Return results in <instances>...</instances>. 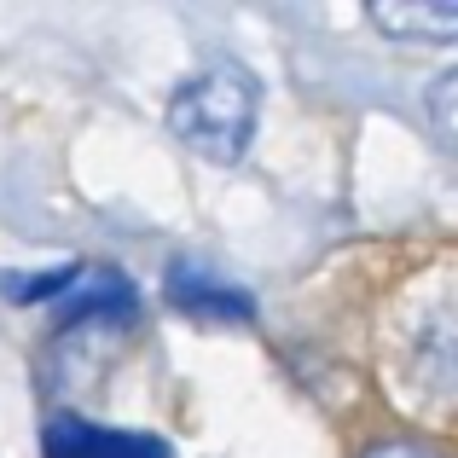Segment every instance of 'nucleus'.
Instances as JSON below:
<instances>
[{"mask_svg": "<svg viewBox=\"0 0 458 458\" xmlns=\"http://www.w3.org/2000/svg\"><path fill=\"white\" fill-rule=\"evenodd\" d=\"M168 302L180 313H191V319H250L256 302H250L238 284L215 279V273H198V267H168Z\"/></svg>", "mask_w": 458, "mask_h": 458, "instance_id": "nucleus-5", "label": "nucleus"}, {"mask_svg": "<svg viewBox=\"0 0 458 458\" xmlns=\"http://www.w3.org/2000/svg\"><path fill=\"white\" fill-rule=\"evenodd\" d=\"M429 128H436V140L447 151H458V70H447V76L429 81Z\"/></svg>", "mask_w": 458, "mask_h": 458, "instance_id": "nucleus-7", "label": "nucleus"}, {"mask_svg": "<svg viewBox=\"0 0 458 458\" xmlns=\"http://www.w3.org/2000/svg\"><path fill=\"white\" fill-rule=\"evenodd\" d=\"M383 343H389V371L401 377L406 394H418L429 406H453L458 401V279L453 273L412 284L394 302Z\"/></svg>", "mask_w": 458, "mask_h": 458, "instance_id": "nucleus-1", "label": "nucleus"}, {"mask_svg": "<svg viewBox=\"0 0 458 458\" xmlns=\"http://www.w3.org/2000/svg\"><path fill=\"white\" fill-rule=\"evenodd\" d=\"M58 319L81 325V331H88V325H128L134 319V284H128L116 267H76Z\"/></svg>", "mask_w": 458, "mask_h": 458, "instance_id": "nucleus-4", "label": "nucleus"}, {"mask_svg": "<svg viewBox=\"0 0 458 458\" xmlns=\"http://www.w3.org/2000/svg\"><path fill=\"white\" fill-rule=\"evenodd\" d=\"M366 458H447V453L424 447V441H389V447H371Z\"/></svg>", "mask_w": 458, "mask_h": 458, "instance_id": "nucleus-8", "label": "nucleus"}, {"mask_svg": "<svg viewBox=\"0 0 458 458\" xmlns=\"http://www.w3.org/2000/svg\"><path fill=\"white\" fill-rule=\"evenodd\" d=\"M371 23L394 41H458V0H371Z\"/></svg>", "mask_w": 458, "mask_h": 458, "instance_id": "nucleus-6", "label": "nucleus"}, {"mask_svg": "<svg viewBox=\"0 0 458 458\" xmlns=\"http://www.w3.org/2000/svg\"><path fill=\"white\" fill-rule=\"evenodd\" d=\"M256 111H261L256 76L244 64H233V58H221V64L198 70L191 81L174 88L168 134L203 163H238L250 151V134H256Z\"/></svg>", "mask_w": 458, "mask_h": 458, "instance_id": "nucleus-2", "label": "nucleus"}, {"mask_svg": "<svg viewBox=\"0 0 458 458\" xmlns=\"http://www.w3.org/2000/svg\"><path fill=\"white\" fill-rule=\"evenodd\" d=\"M47 458H168L157 436H134V429H105L81 412H53L41 429Z\"/></svg>", "mask_w": 458, "mask_h": 458, "instance_id": "nucleus-3", "label": "nucleus"}]
</instances>
